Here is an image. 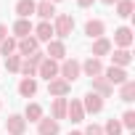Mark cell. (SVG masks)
I'll return each mask as SVG.
<instances>
[{
    "instance_id": "cell-1",
    "label": "cell",
    "mask_w": 135,
    "mask_h": 135,
    "mask_svg": "<svg viewBox=\"0 0 135 135\" xmlns=\"http://www.w3.org/2000/svg\"><path fill=\"white\" fill-rule=\"evenodd\" d=\"M72 32H74V19H72L69 13H58L56 21H53V35H56L58 40H66Z\"/></svg>"
},
{
    "instance_id": "cell-2",
    "label": "cell",
    "mask_w": 135,
    "mask_h": 135,
    "mask_svg": "<svg viewBox=\"0 0 135 135\" xmlns=\"http://www.w3.org/2000/svg\"><path fill=\"white\" fill-rule=\"evenodd\" d=\"M58 74H61V80H66V82H74L80 74H82V69H80V61H74V58H64V64L58 66Z\"/></svg>"
},
{
    "instance_id": "cell-3",
    "label": "cell",
    "mask_w": 135,
    "mask_h": 135,
    "mask_svg": "<svg viewBox=\"0 0 135 135\" xmlns=\"http://www.w3.org/2000/svg\"><path fill=\"white\" fill-rule=\"evenodd\" d=\"M101 77H103L111 88H114V85H124V82L130 80V74H127L124 69H119V66H109V69H103V74H101Z\"/></svg>"
},
{
    "instance_id": "cell-4",
    "label": "cell",
    "mask_w": 135,
    "mask_h": 135,
    "mask_svg": "<svg viewBox=\"0 0 135 135\" xmlns=\"http://www.w3.org/2000/svg\"><path fill=\"white\" fill-rule=\"evenodd\" d=\"M6 130H8V135H24L27 132V119L21 114H11L6 119Z\"/></svg>"
},
{
    "instance_id": "cell-5",
    "label": "cell",
    "mask_w": 135,
    "mask_h": 135,
    "mask_svg": "<svg viewBox=\"0 0 135 135\" xmlns=\"http://www.w3.org/2000/svg\"><path fill=\"white\" fill-rule=\"evenodd\" d=\"M37 74H40L42 80H48V82H50V80H56V77H58V61H53V58H48V56H45V61L37 66Z\"/></svg>"
},
{
    "instance_id": "cell-6",
    "label": "cell",
    "mask_w": 135,
    "mask_h": 135,
    "mask_svg": "<svg viewBox=\"0 0 135 135\" xmlns=\"http://www.w3.org/2000/svg\"><path fill=\"white\" fill-rule=\"evenodd\" d=\"M114 45L130 50V45H132V29H130V27H119V29L114 32Z\"/></svg>"
},
{
    "instance_id": "cell-7",
    "label": "cell",
    "mask_w": 135,
    "mask_h": 135,
    "mask_svg": "<svg viewBox=\"0 0 135 135\" xmlns=\"http://www.w3.org/2000/svg\"><path fill=\"white\" fill-rule=\"evenodd\" d=\"M16 50H19V56H32V53H37L40 50V42H37V37H24V40H19L16 42Z\"/></svg>"
},
{
    "instance_id": "cell-8",
    "label": "cell",
    "mask_w": 135,
    "mask_h": 135,
    "mask_svg": "<svg viewBox=\"0 0 135 135\" xmlns=\"http://www.w3.org/2000/svg\"><path fill=\"white\" fill-rule=\"evenodd\" d=\"M82 109H85V114H98V111H103V98L95 93H88L82 101Z\"/></svg>"
},
{
    "instance_id": "cell-9",
    "label": "cell",
    "mask_w": 135,
    "mask_h": 135,
    "mask_svg": "<svg viewBox=\"0 0 135 135\" xmlns=\"http://www.w3.org/2000/svg\"><path fill=\"white\" fill-rule=\"evenodd\" d=\"M80 69H82V72H85V74H88L90 80H95V77H101V74H103L101 58H93V56H90V58H88L85 64H80Z\"/></svg>"
},
{
    "instance_id": "cell-10",
    "label": "cell",
    "mask_w": 135,
    "mask_h": 135,
    "mask_svg": "<svg viewBox=\"0 0 135 135\" xmlns=\"http://www.w3.org/2000/svg\"><path fill=\"white\" fill-rule=\"evenodd\" d=\"M69 90H72V85L66 82V80H61V77H56V80H50V82H48V93H50V95H56V98H64Z\"/></svg>"
},
{
    "instance_id": "cell-11",
    "label": "cell",
    "mask_w": 135,
    "mask_h": 135,
    "mask_svg": "<svg viewBox=\"0 0 135 135\" xmlns=\"http://www.w3.org/2000/svg\"><path fill=\"white\" fill-rule=\"evenodd\" d=\"M66 117H69L72 122H82V119H85V109H82V101L72 98L69 103H66Z\"/></svg>"
},
{
    "instance_id": "cell-12",
    "label": "cell",
    "mask_w": 135,
    "mask_h": 135,
    "mask_svg": "<svg viewBox=\"0 0 135 135\" xmlns=\"http://www.w3.org/2000/svg\"><path fill=\"white\" fill-rule=\"evenodd\" d=\"M48 58H53V61H64L66 58V45L61 42V40H50L48 42V53H45Z\"/></svg>"
},
{
    "instance_id": "cell-13",
    "label": "cell",
    "mask_w": 135,
    "mask_h": 135,
    "mask_svg": "<svg viewBox=\"0 0 135 135\" xmlns=\"http://www.w3.org/2000/svg\"><path fill=\"white\" fill-rule=\"evenodd\" d=\"M58 122L53 119V117H42L40 122H37V132L40 135H58Z\"/></svg>"
},
{
    "instance_id": "cell-14",
    "label": "cell",
    "mask_w": 135,
    "mask_h": 135,
    "mask_svg": "<svg viewBox=\"0 0 135 135\" xmlns=\"http://www.w3.org/2000/svg\"><path fill=\"white\" fill-rule=\"evenodd\" d=\"M103 32H106V24H103L101 19H90V21L85 24V35H88V37H93V40L103 37Z\"/></svg>"
},
{
    "instance_id": "cell-15",
    "label": "cell",
    "mask_w": 135,
    "mask_h": 135,
    "mask_svg": "<svg viewBox=\"0 0 135 135\" xmlns=\"http://www.w3.org/2000/svg\"><path fill=\"white\" fill-rule=\"evenodd\" d=\"M35 37H37V42H50V37H53V24H50V21H40V24L35 27Z\"/></svg>"
},
{
    "instance_id": "cell-16",
    "label": "cell",
    "mask_w": 135,
    "mask_h": 135,
    "mask_svg": "<svg viewBox=\"0 0 135 135\" xmlns=\"http://www.w3.org/2000/svg\"><path fill=\"white\" fill-rule=\"evenodd\" d=\"M37 93V80L35 77H24L21 82H19V95L21 98H32Z\"/></svg>"
},
{
    "instance_id": "cell-17",
    "label": "cell",
    "mask_w": 135,
    "mask_h": 135,
    "mask_svg": "<svg viewBox=\"0 0 135 135\" xmlns=\"http://www.w3.org/2000/svg\"><path fill=\"white\" fill-rule=\"evenodd\" d=\"M35 13H37L42 21H48V19L56 13V6L50 3V0H40V3H35Z\"/></svg>"
},
{
    "instance_id": "cell-18",
    "label": "cell",
    "mask_w": 135,
    "mask_h": 135,
    "mask_svg": "<svg viewBox=\"0 0 135 135\" xmlns=\"http://www.w3.org/2000/svg\"><path fill=\"white\" fill-rule=\"evenodd\" d=\"M130 61H132V53H130V50H124V48H117V50H114V56H111V66H119V69H124Z\"/></svg>"
},
{
    "instance_id": "cell-19",
    "label": "cell",
    "mask_w": 135,
    "mask_h": 135,
    "mask_svg": "<svg viewBox=\"0 0 135 135\" xmlns=\"http://www.w3.org/2000/svg\"><path fill=\"white\" fill-rule=\"evenodd\" d=\"M35 32V27H32V21L29 19H19L16 24H13V35L19 37V40H24V37H29Z\"/></svg>"
},
{
    "instance_id": "cell-20",
    "label": "cell",
    "mask_w": 135,
    "mask_h": 135,
    "mask_svg": "<svg viewBox=\"0 0 135 135\" xmlns=\"http://www.w3.org/2000/svg\"><path fill=\"white\" fill-rule=\"evenodd\" d=\"M90 93H95V95H101V98H109V95L114 93V88H111L103 77H95V80H93V90H90Z\"/></svg>"
},
{
    "instance_id": "cell-21",
    "label": "cell",
    "mask_w": 135,
    "mask_h": 135,
    "mask_svg": "<svg viewBox=\"0 0 135 135\" xmlns=\"http://www.w3.org/2000/svg\"><path fill=\"white\" fill-rule=\"evenodd\" d=\"M109 53H111V40L98 37V40L93 42V58H101V56H109Z\"/></svg>"
},
{
    "instance_id": "cell-22",
    "label": "cell",
    "mask_w": 135,
    "mask_h": 135,
    "mask_svg": "<svg viewBox=\"0 0 135 135\" xmlns=\"http://www.w3.org/2000/svg\"><path fill=\"white\" fill-rule=\"evenodd\" d=\"M16 13H19V19H29L35 13V0H19L16 3Z\"/></svg>"
},
{
    "instance_id": "cell-23",
    "label": "cell",
    "mask_w": 135,
    "mask_h": 135,
    "mask_svg": "<svg viewBox=\"0 0 135 135\" xmlns=\"http://www.w3.org/2000/svg\"><path fill=\"white\" fill-rule=\"evenodd\" d=\"M24 119H29V122H40V119H42V106H40V103H27V109H24Z\"/></svg>"
},
{
    "instance_id": "cell-24",
    "label": "cell",
    "mask_w": 135,
    "mask_h": 135,
    "mask_svg": "<svg viewBox=\"0 0 135 135\" xmlns=\"http://www.w3.org/2000/svg\"><path fill=\"white\" fill-rule=\"evenodd\" d=\"M117 16H122V19H130L132 16V11H135V6H132V0H117Z\"/></svg>"
},
{
    "instance_id": "cell-25",
    "label": "cell",
    "mask_w": 135,
    "mask_h": 135,
    "mask_svg": "<svg viewBox=\"0 0 135 135\" xmlns=\"http://www.w3.org/2000/svg\"><path fill=\"white\" fill-rule=\"evenodd\" d=\"M66 98H53V119H66Z\"/></svg>"
},
{
    "instance_id": "cell-26",
    "label": "cell",
    "mask_w": 135,
    "mask_h": 135,
    "mask_svg": "<svg viewBox=\"0 0 135 135\" xmlns=\"http://www.w3.org/2000/svg\"><path fill=\"white\" fill-rule=\"evenodd\" d=\"M122 90H119V98L124 101V103H130V101H135V82L132 80H127L124 85H119Z\"/></svg>"
},
{
    "instance_id": "cell-27",
    "label": "cell",
    "mask_w": 135,
    "mask_h": 135,
    "mask_svg": "<svg viewBox=\"0 0 135 135\" xmlns=\"http://www.w3.org/2000/svg\"><path fill=\"white\" fill-rule=\"evenodd\" d=\"M122 124H119V119H109L106 122V127H103V135H122Z\"/></svg>"
},
{
    "instance_id": "cell-28",
    "label": "cell",
    "mask_w": 135,
    "mask_h": 135,
    "mask_svg": "<svg viewBox=\"0 0 135 135\" xmlns=\"http://www.w3.org/2000/svg\"><path fill=\"white\" fill-rule=\"evenodd\" d=\"M19 66H21V56H16V53L6 56V69L8 72H19Z\"/></svg>"
},
{
    "instance_id": "cell-29",
    "label": "cell",
    "mask_w": 135,
    "mask_h": 135,
    "mask_svg": "<svg viewBox=\"0 0 135 135\" xmlns=\"http://www.w3.org/2000/svg\"><path fill=\"white\" fill-rule=\"evenodd\" d=\"M0 53H3V56H11V53H16V40H13V37H6L3 42H0Z\"/></svg>"
},
{
    "instance_id": "cell-30",
    "label": "cell",
    "mask_w": 135,
    "mask_h": 135,
    "mask_svg": "<svg viewBox=\"0 0 135 135\" xmlns=\"http://www.w3.org/2000/svg\"><path fill=\"white\" fill-rule=\"evenodd\" d=\"M19 72H21L24 77H35V74H37V66H35V64H32V61L27 58V61H21V66H19Z\"/></svg>"
},
{
    "instance_id": "cell-31",
    "label": "cell",
    "mask_w": 135,
    "mask_h": 135,
    "mask_svg": "<svg viewBox=\"0 0 135 135\" xmlns=\"http://www.w3.org/2000/svg\"><path fill=\"white\" fill-rule=\"evenodd\" d=\"M119 124H122V127H127V130H132V127H135V111H124Z\"/></svg>"
},
{
    "instance_id": "cell-32",
    "label": "cell",
    "mask_w": 135,
    "mask_h": 135,
    "mask_svg": "<svg viewBox=\"0 0 135 135\" xmlns=\"http://www.w3.org/2000/svg\"><path fill=\"white\" fill-rule=\"evenodd\" d=\"M82 135H103V127H98V124H88Z\"/></svg>"
},
{
    "instance_id": "cell-33",
    "label": "cell",
    "mask_w": 135,
    "mask_h": 135,
    "mask_svg": "<svg viewBox=\"0 0 135 135\" xmlns=\"http://www.w3.org/2000/svg\"><path fill=\"white\" fill-rule=\"evenodd\" d=\"M27 58H29V61H32L35 66H40V64L45 61V53H40V50H37V53H32V56H27Z\"/></svg>"
},
{
    "instance_id": "cell-34",
    "label": "cell",
    "mask_w": 135,
    "mask_h": 135,
    "mask_svg": "<svg viewBox=\"0 0 135 135\" xmlns=\"http://www.w3.org/2000/svg\"><path fill=\"white\" fill-rule=\"evenodd\" d=\"M6 37H8V27H6V24H0V42H3Z\"/></svg>"
},
{
    "instance_id": "cell-35",
    "label": "cell",
    "mask_w": 135,
    "mask_h": 135,
    "mask_svg": "<svg viewBox=\"0 0 135 135\" xmlns=\"http://www.w3.org/2000/svg\"><path fill=\"white\" fill-rule=\"evenodd\" d=\"M93 3H95V0H77V6H80V8H90Z\"/></svg>"
},
{
    "instance_id": "cell-36",
    "label": "cell",
    "mask_w": 135,
    "mask_h": 135,
    "mask_svg": "<svg viewBox=\"0 0 135 135\" xmlns=\"http://www.w3.org/2000/svg\"><path fill=\"white\" fill-rule=\"evenodd\" d=\"M101 3H103V6H114V3H117V0H101Z\"/></svg>"
},
{
    "instance_id": "cell-37",
    "label": "cell",
    "mask_w": 135,
    "mask_h": 135,
    "mask_svg": "<svg viewBox=\"0 0 135 135\" xmlns=\"http://www.w3.org/2000/svg\"><path fill=\"white\" fill-rule=\"evenodd\" d=\"M69 135H82V132H69Z\"/></svg>"
},
{
    "instance_id": "cell-38",
    "label": "cell",
    "mask_w": 135,
    "mask_h": 135,
    "mask_svg": "<svg viewBox=\"0 0 135 135\" xmlns=\"http://www.w3.org/2000/svg\"><path fill=\"white\" fill-rule=\"evenodd\" d=\"M50 3H58V0H50Z\"/></svg>"
}]
</instances>
